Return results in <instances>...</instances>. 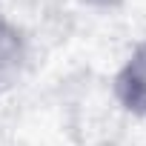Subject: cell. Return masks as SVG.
<instances>
[{"instance_id": "1", "label": "cell", "mask_w": 146, "mask_h": 146, "mask_svg": "<svg viewBox=\"0 0 146 146\" xmlns=\"http://www.w3.org/2000/svg\"><path fill=\"white\" fill-rule=\"evenodd\" d=\"M115 95L123 109L146 117V43H137L115 75Z\"/></svg>"}, {"instance_id": "2", "label": "cell", "mask_w": 146, "mask_h": 146, "mask_svg": "<svg viewBox=\"0 0 146 146\" xmlns=\"http://www.w3.org/2000/svg\"><path fill=\"white\" fill-rule=\"evenodd\" d=\"M29 63V40L17 23L0 15V95L20 83Z\"/></svg>"}, {"instance_id": "3", "label": "cell", "mask_w": 146, "mask_h": 146, "mask_svg": "<svg viewBox=\"0 0 146 146\" xmlns=\"http://www.w3.org/2000/svg\"><path fill=\"white\" fill-rule=\"evenodd\" d=\"M80 3L89 9H98V12H112V9H120L126 0H80Z\"/></svg>"}]
</instances>
